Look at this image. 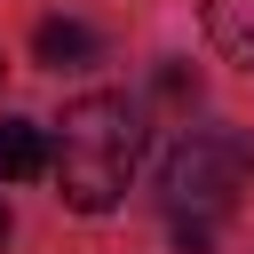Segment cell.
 I'll use <instances>...</instances> for the list:
<instances>
[{"label":"cell","mask_w":254,"mask_h":254,"mask_svg":"<svg viewBox=\"0 0 254 254\" xmlns=\"http://www.w3.org/2000/svg\"><path fill=\"white\" fill-rule=\"evenodd\" d=\"M8 230H16V222H8V198H0V246H8Z\"/></svg>","instance_id":"obj_7"},{"label":"cell","mask_w":254,"mask_h":254,"mask_svg":"<svg viewBox=\"0 0 254 254\" xmlns=\"http://www.w3.org/2000/svg\"><path fill=\"white\" fill-rule=\"evenodd\" d=\"M48 167H56L48 135H40L32 119H0V175H8V183H32V175H48Z\"/></svg>","instance_id":"obj_4"},{"label":"cell","mask_w":254,"mask_h":254,"mask_svg":"<svg viewBox=\"0 0 254 254\" xmlns=\"http://www.w3.org/2000/svg\"><path fill=\"white\" fill-rule=\"evenodd\" d=\"M206 40L254 71V0H206Z\"/></svg>","instance_id":"obj_5"},{"label":"cell","mask_w":254,"mask_h":254,"mask_svg":"<svg viewBox=\"0 0 254 254\" xmlns=\"http://www.w3.org/2000/svg\"><path fill=\"white\" fill-rule=\"evenodd\" d=\"M0 71H8V64H0Z\"/></svg>","instance_id":"obj_8"},{"label":"cell","mask_w":254,"mask_h":254,"mask_svg":"<svg viewBox=\"0 0 254 254\" xmlns=\"http://www.w3.org/2000/svg\"><path fill=\"white\" fill-rule=\"evenodd\" d=\"M32 56H40L48 71H79V64H95V32L71 24V16H48V24L32 32Z\"/></svg>","instance_id":"obj_3"},{"label":"cell","mask_w":254,"mask_h":254,"mask_svg":"<svg viewBox=\"0 0 254 254\" xmlns=\"http://www.w3.org/2000/svg\"><path fill=\"white\" fill-rule=\"evenodd\" d=\"M143 151V119L127 95H79L56 127V190L71 214H111Z\"/></svg>","instance_id":"obj_1"},{"label":"cell","mask_w":254,"mask_h":254,"mask_svg":"<svg viewBox=\"0 0 254 254\" xmlns=\"http://www.w3.org/2000/svg\"><path fill=\"white\" fill-rule=\"evenodd\" d=\"M206 246H214V238H206V222H198V214H190V222H175V254H206Z\"/></svg>","instance_id":"obj_6"},{"label":"cell","mask_w":254,"mask_h":254,"mask_svg":"<svg viewBox=\"0 0 254 254\" xmlns=\"http://www.w3.org/2000/svg\"><path fill=\"white\" fill-rule=\"evenodd\" d=\"M246 175H254V143H246L238 127H190V135L159 159V198H167L175 214L214 222V214H230V198L246 190Z\"/></svg>","instance_id":"obj_2"}]
</instances>
